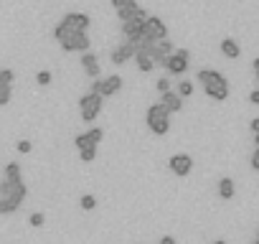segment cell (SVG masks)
<instances>
[{
  "mask_svg": "<svg viewBox=\"0 0 259 244\" xmlns=\"http://www.w3.org/2000/svg\"><path fill=\"white\" fill-rule=\"evenodd\" d=\"M26 196H28V188H26L23 181L3 178V183H0V214L11 216L13 211H18L23 206Z\"/></svg>",
  "mask_w": 259,
  "mask_h": 244,
  "instance_id": "1",
  "label": "cell"
},
{
  "mask_svg": "<svg viewBox=\"0 0 259 244\" xmlns=\"http://www.w3.org/2000/svg\"><path fill=\"white\" fill-rule=\"evenodd\" d=\"M196 82H201L203 92L211 99H216V102H226L229 99V82L224 79V74H219L213 69H201L196 74Z\"/></svg>",
  "mask_w": 259,
  "mask_h": 244,
  "instance_id": "2",
  "label": "cell"
},
{
  "mask_svg": "<svg viewBox=\"0 0 259 244\" xmlns=\"http://www.w3.org/2000/svg\"><path fill=\"white\" fill-rule=\"evenodd\" d=\"M145 122H148L150 133L158 135V138H163V135L170 133V112H168L160 102L153 104V107H148V112H145Z\"/></svg>",
  "mask_w": 259,
  "mask_h": 244,
  "instance_id": "3",
  "label": "cell"
},
{
  "mask_svg": "<svg viewBox=\"0 0 259 244\" xmlns=\"http://www.w3.org/2000/svg\"><path fill=\"white\" fill-rule=\"evenodd\" d=\"M102 104H104V97L102 94H97V92H87V94H81L79 97V112H81V119L84 122H94L97 117H99V112H102Z\"/></svg>",
  "mask_w": 259,
  "mask_h": 244,
  "instance_id": "4",
  "label": "cell"
},
{
  "mask_svg": "<svg viewBox=\"0 0 259 244\" xmlns=\"http://www.w3.org/2000/svg\"><path fill=\"white\" fill-rule=\"evenodd\" d=\"M188 59H191V51H188V49H178V51H176L173 56H168V61H165L168 74H170V76H183L186 69H188Z\"/></svg>",
  "mask_w": 259,
  "mask_h": 244,
  "instance_id": "5",
  "label": "cell"
},
{
  "mask_svg": "<svg viewBox=\"0 0 259 244\" xmlns=\"http://www.w3.org/2000/svg\"><path fill=\"white\" fill-rule=\"evenodd\" d=\"M119 89H122V76H117V74H112V76H107V79H94V82H92V92L102 94L104 99H107V97H114Z\"/></svg>",
  "mask_w": 259,
  "mask_h": 244,
  "instance_id": "6",
  "label": "cell"
},
{
  "mask_svg": "<svg viewBox=\"0 0 259 244\" xmlns=\"http://www.w3.org/2000/svg\"><path fill=\"white\" fill-rule=\"evenodd\" d=\"M89 36H87V31H79V33H71L66 41H61L59 46L66 51V54H74V51H81V54H87L89 51Z\"/></svg>",
  "mask_w": 259,
  "mask_h": 244,
  "instance_id": "7",
  "label": "cell"
},
{
  "mask_svg": "<svg viewBox=\"0 0 259 244\" xmlns=\"http://www.w3.org/2000/svg\"><path fill=\"white\" fill-rule=\"evenodd\" d=\"M168 166H170V171H173L178 178H186V176L193 171V158H191L188 153H176V155L168 160Z\"/></svg>",
  "mask_w": 259,
  "mask_h": 244,
  "instance_id": "8",
  "label": "cell"
},
{
  "mask_svg": "<svg viewBox=\"0 0 259 244\" xmlns=\"http://www.w3.org/2000/svg\"><path fill=\"white\" fill-rule=\"evenodd\" d=\"M173 54H176V49H173V41H170V38H158V41L153 44V49H150V56H153L160 66H165L168 56H173Z\"/></svg>",
  "mask_w": 259,
  "mask_h": 244,
  "instance_id": "9",
  "label": "cell"
},
{
  "mask_svg": "<svg viewBox=\"0 0 259 244\" xmlns=\"http://www.w3.org/2000/svg\"><path fill=\"white\" fill-rule=\"evenodd\" d=\"M135 56H138V49H135V44H133V41H124V44H119V46L112 51V64L122 66L124 61L135 59Z\"/></svg>",
  "mask_w": 259,
  "mask_h": 244,
  "instance_id": "10",
  "label": "cell"
},
{
  "mask_svg": "<svg viewBox=\"0 0 259 244\" xmlns=\"http://www.w3.org/2000/svg\"><path fill=\"white\" fill-rule=\"evenodd\" d=\"M145 26H148V21H140V18L127 21V23H122V33L127 41H138L140 36H145Z\"/></svg>",
  "mask_w": 259,
  "mask_h": 244,
  "instance_id": "11",
  "label": "cell"
},
{
  "mask_svg": "<svg viewBox=\"0 0 259 244\" xmlns=\"http://www.w3.org/2000/svg\"><path fill=\"white\" fill-rule=\"evenodd\" d=\"M61 23H64L66 28H71V31H87L92 21H89L87 13H66V16L61 18Z\"/></svg>",
  "mask_w": 259,
  "mask_h": 244,
  "instance_id": "12",
  "label": "cell"
},
{
  "mask_svg": "<svg viewBox=\"0 0 259 244\" xmlns=\"http://www.w3.org/2000/svg\"><path fill=\"white\" fill-rule=\"evenodd\" d=\"M145 33L150 36V38H168V26L163 23V18H158V16H150L148 18V26H145Z\"/></svg>",
  "mask_w": 259,
  "mask_h": 244,
  "instance_id": "13",
  "label": "cell"
},
{
  "mask_svg": "<svg viewBox=\"0 0 259 244\" xmlns=\"http://www.w3.org/2000/svg\"><path fill=\"white\" fill-rule=\"evenodd\" d=\"M160 104L170 112V114H176V112H181L183 109V97L178 94V92H165V94H160Z\"/></svg>",
  "mask_w": 259,
  "mask_h": 244,
  "instance_id": "14",
  "label": "cell"
},
{
  "mask_svg": "<svg viewBox=\"0 0 259 244\" xmlns=\"http://www.w3.org/2000/svg\"><path fill=\"white\" fill-rule=\"evenodd\" d=\"M81 66H84V71H87V76L89 79H99V64H97V56L94 54H81Z\"/></svg>",
  "mask_w": 259,
  "mask_h": 244,
  "instance_id": "15",
  "label": "cell"
},
{
  "mask_svg": "<svg viewBox=\"0 0 259 244\" xmlns=\"http://www.w3.org/2000/svg\"><path fill=\"white\" fill-rule=\"evenodd\" d=\"M135 61H138V69H140L143 74H150V71L158 66V61H155V59H153L148 51H140V54L135 56Z\"/></svg>",
  "mask_w": 259,
  "mask_h": 244,
  "instance_id": "16",
  "label": "cell"
},
{
  "mask_svg": "<svg viewBox=\"0 0 259 244\" xmlns=\"http://www.w3.org/2000/svg\"><path fill=\"white\" fill-rule=\"evenodd\" d=\"M221 54H224L226 59H239L241 49H239V44H236L234 38H224V41H221Z\"/></svg>",
  "mask_w": 259,
  "mask_h": 244,
  "instance_id": "17",
  "label": "cell"
},
{
  "mask_svg": "<svg viewBox=\"0 0 259 244\" xmlns=\"http://www.w3.org/2000/svg\"><path fill=\"white\" fill-rule=\"evenodd\" d=\"M234 193H236L234 181H231V178H221V181H219V196H221L224 201H231V198H234Z\"/></svg>",
  "mask_w": 259,
  "mask_h": 244,
  "instance_id": "18",
  "label": "cell"
},
{
  "mask_svg": "<svg viewBox=\"0 0 259 244\" xmlns=\"http://www.w3.org/2000/svg\"><path fill=\"white\" fill-rule=\"evenodd\" d=\"M138 13H140V6H138V3H133V6L119 8V11H117V18H119L122 23H127V21H135V18H138Z\"/></svg>",
  "mask_w": 259,
  "mask_h": 244,
  "instance_id": "19",
  "label": "cell"
},
{
  "mask_svg": "<svg viewBox=\"0 0 259 244\" xmlns=\"http://www.w3.org/2000/svg\"><path fill=\"white\" fill-rule=\"evenodd\" d=\"M3 178L23 181V176H21V166H18V163H8V166H6V171H3Z\"/></svg>",
  "mask_w": 259,
  "mask_h": 244,
  "instance_id": "20",
  "label": "cell"
},
{
  "mask_svg": "<svg viewBox=\"0 0 259 244\" xmlns=\"http://www.w3.org/2000/svg\"><path fill=\"white\" fill-rule=\"evenodd\" d=\"M74 145H76V150H84V148H92V145H97V143L89 138V133H81V135L74 138Z\"/></svg>",
  "mask_w": 259,
  "mask_h": 244,
  "instance_id": "21",
  "label": "cell"
},
{
  "mask_svg": "<svg viewBox=\"0 0 259 244\" xmlns=\"http://www.w3.org/2000/svg\"><path fill=\"white\" fill-rule=\"evenodd\" d=\"M176 92H178L183 99H186V97H191V94H193V82H186V79H183V82H178Z\"/></svg>",
  "mask_w": 259,
  "mask_h": 244,
  "instance_id": "22",
  "label": "cell"
},
{
  "mask_svg": "<svg viewBox=\"0 0 259 244\" xmlns=\"http://www.w3.org/2000/svg\"><path fill=\"white\" fill-rule=\"evenodd\" d=\"M79 158H81V163H92V160L97 158V145H92V148H84V150H79Z\"/></svg>",
  "mask_w": 259,
  "mask_h": 244,
  "instance_id": "23",
  "label": "cell"
},
{
  "mask_svg": "<svg viewBox=\"0 0 259 244\" xmlns=\"http://www.w3.org/2000/svg\"><path fill=\"white\" fill-rule=\"evenodd\" d=\"M44 221H46V216H44L41 211H33V214L28 216V224H31L33 229H41V226H44Z\"/></svg>",
  "mask_w": 259,
  "mask_h": 244,
  "instance_id": "24",
  "label": "cell"
},
{
  "mask_svg": "<svg viewBox=\"0 0 259 244\" xmlns=\"http://www.w3.org/2000/svg\"><path fill=\"white\" fill-rule=\"evenodd\" d=\"M79 204H81V209H84V211H92V209H94V206H97V198H94V196H92V193H84V196H81V201H79Z\"/></svg>",
  "mask_w": 259,
  "mask_h": 244,
  "instance_id": "25",
  "label": "cell"
},
{
  "mask_svg": "<svg viewBox=\"0 0 259 244\" xmlns=\"http://www.w3.org/2000/svg\"><path fill=\"white\" fill-rule=\"evenodd\" d=\"M11 92H13L11 84H0V104H8L11 102Z\"/></svg>",
  "mask_w": 259,
  "mask_h": 244,
  "instance_id": "26",
  "label": "cell"
},
{
  "mask_svg": "<svg viewBox=\"0 0 259 244\" xmlns=\"http://www.w3.org/2000/svg\"><path fill=\"white\" fill-rule=\"evenodd\" d=\"M13 69H3V71H0V84H11L13 87Z\"/></svg>",
  "mask_w": 259,
  "mask_h": 244,
  "instance_id": "27",
  "label": "cell"
},
{
  "mask_svg": "<svg viewBox=\"0 0 259 244\" xmlns=\"http://www.w3.org/2000/svg\"><path fill=\"white\" fill-rule=\"evenodd\" d=\"M155 87H158L160 94H165V92H170V79H168V76H160V79L155 82Z\"/></svg>",
  "mask_w": 259,
  "mask_h": 244,
  "instance_id": "28",
  "label": "cell"
},
{
  "mask_svg": "<svg viewBox=\"0 0 259 244\" xmlns=\"http://www.w3.org/2000/svg\"><path fill=\"white\" fill-rule=\"evenodd\" d=\"M36 82H38L41 87L51 84V71H46V69H44V71H38V74H36Z\"/></svg>",
  "mask_w": 259,
  "mask_h": 244,
  "instance_id": "29",
  "label": "cell"
},
{
  "mask_svg": "<svg viewBox=\"0 0 259 244\" xmlns=\"http://www.w3.org/2000/svg\"><path fill=\"white\" fill-rule=\"evenodd\" d=\"M16 148H18V153H23V155H28V153L33 150V143H31V140H21V143H18Z\"/></svg>",
  "mask_w": 259,
  "mask_h": 244,
  "instance_id": "30",
  "label": "cell"
},
{
  "mask_svg": "<svg viewBox=\"0 0 259 244\" xmlns=\"http://www.w3.org/2000/svg\"><path fill=\"white\" fill-rule=\"evenodd\" d=\"M251 168L254 171H259V145L254 148V153H251Z\"/></svg>",
  "mask_w": 259,
  "mask_h": 244,
  "instance_id": "31",
  "label": "cell"
},
{
  "mask_svg": "<svg viewBox=\"0 0 259 244\" xmlns=\"http://www.w3.org/2000/svg\"><path fill=\"white\" fill-rule=\"evenodd\" d=\"M135 3V0H112V6L119 11V8H124V6H133Z\"/></svg>",
  "mask_w": 259,
  "mask_h": 244,
  "instance_id": "32",
  "label": "cell"
},
{
  "mask_svg": "<svg viewBox=\"0 0 259 244\" xmlns=\"http://www.w3.org/2000/svg\"><path fill=\"white\" fill-rule=\"evenodd\" d=\"M249 102H251V104H256V107H259V89H254V92H251V94H249Z\"/></svg>",
  "mask_w": 259,
  "mask_h": 244,
  "instance_id": "33",
  "label": "cell"
},
{
  "mask_svg": "<svg viewBox=\"0 0 259 244\" xmlns=\"http://www.w3.org/2000/svg\"><path fill=\"white\" fill-rule=\"evenodd\" d=\"M249 128H251V133H259V117H254V119L249 122Z\"/></svg>",
  "mask_w": 259,
  "mask_h": 244,
  "instance_id": "34",
  "label": "cell"
},
{
  "mask_svg": "<svg viewBox=\"0 0 259 244\" xmlns=\"http://www.w3.org/2000/svg\"><path fill=\"white\" fill-rule=\"evenodd\" d=\"M160 244H176V239H173V236H170V234H165V236H163V239H160Z\"/></svg>",
  "mask_w": 259,
  "mask_h": 244,
  "instance_id": "35",
  "label": "cell"
},
{
  "mask_svg": "<svg viewBox=\"0 0 259 244\" xmlns=\"http://www.w3.org/2000/svg\"><path fill=\"white\" fill-rule=\"evenodd\" d=\"M254 74H256V84H259V56L254 59Z\"/></svg>",
  "mask_w": 259,
  "mask_h": 244,
  "instance_id": "36",
  "label": "cell"
},
{
  "mask_svg": "<svg viewBox=\"0 0 259 244\" xmlns=\"http://www.w3.org/2000/svg\"><path fill=\"white\" fill-rule=\"evenodd\" d=\"M254 143H256V145H259V133H254Z\"/></svg>",
  "mask_w": 259,
  "mask_h": 244,
  "instance_id": "37",
  "label": "cell"
},
{
  "mask_svg": "<svg viewBox=\"0 0 259 244\" xmlns=\"http://www.w3.org/2000/svg\"><path fill=\"white\" fill-rule=\"evenodd\" d=\"M213 244H226V241H224V239H216V241H213Z\"/></svg>",
  "mask_w": 259,
  "mask_h": 244,
  "instance_id": "38",
  "label": "cell"
},
{
  "mask_svg": "<svg viewBox=\"0 0 259 244\" xmlns=\"http://www.w3.org/2000/svg\"><path fill=\"white\" fill-rule=\"evenodd\" d=\"M256 241H259V231H256Z\"/></svg>",
  "mask_w": 259,
  "mask_h": 244,
  "instance_id": "39",
  "label": "cell"
},
{
  "mask_svg": "<svg viewBox=\"0 0 259 244\" xmlns=\"http://www.w3.org/2000/svg\"><path fill=\"white\" fill-rule=\"evenodd\" d=\"M254 244H259V241H256V239H254Z\"/></svg>",
  "mask_w": 259,
  "mask_h": 244,
  "instance_id": "40",
  "label": "cell"
}]
</instances>
